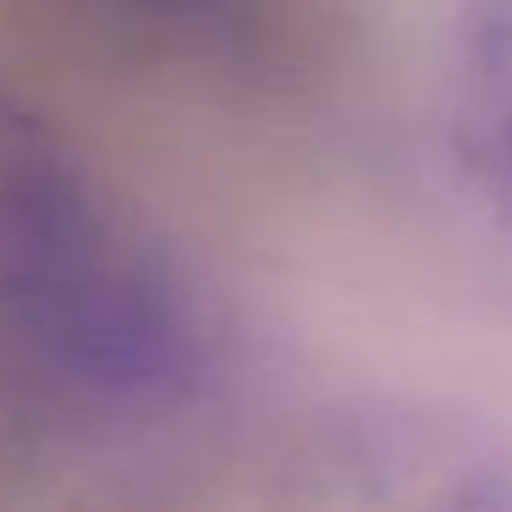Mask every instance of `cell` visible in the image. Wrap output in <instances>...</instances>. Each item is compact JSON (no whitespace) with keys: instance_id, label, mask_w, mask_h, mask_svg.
<instances>
[{"instance_id":"cell-4","label":"cell","mask_w":512,"mask_h":512,"mask_svg":"<svg viewBox=\"0 0 512 512\" xmlns=\"http://www.w3.org/2000/svg\"><path fill=\"white\" fill-rule=\"evenodd\" d=\"M435 512H512V490H463Z\"/></svg>"},{"instance_id":"cell-1","label":"cell","mask_w":512,"mask_h":512,"mask_svg":"<svg viewBox=\"0 0 512 512\" xmlns=\"http://www.w3.org/2000/svg\"><path fill=\"white\" fill-rule=\"evenodd\" d=\"M0 347L94 391H149L188 369V309L160 248L12 89H0Z\"/></svg>"},{"instance_id":"cell-2","label":"cell","mask_w":512,"mask_h":512,"mask_svg":"<svg viewBox=\"0 0 512 512\" xmlns=\"http://www.w3.org/2000/svg\"><path fill=\"white\" fill-rule=\"evenodd\" d=\"M457 149L496 210V221L512 232V0H474L457 45Z\"/></svg>"},{"instance_id":"cell-3","label":"cell","mask_w":512,"mask_h":512,"mask_svg":"<svg viewBox=\"0 0 512 512\" xmlns=\"http://www.w3.org/2000/svg\"><path fill=\"white\" fill-rule=\"evenodd\" d=\"M83 23L177 56H232L265 28L270 0H61Z\"/></svg>"}]
</instances>
